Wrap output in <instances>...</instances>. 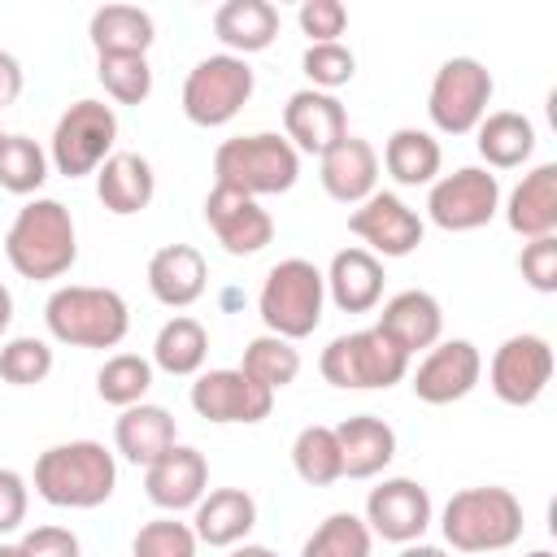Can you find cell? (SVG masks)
I'll return each mask as SVG.
<instances>
[{"mask_svg":"<svg viewBox=\"0 0 557 557\" xmlns=\"http://www.w3.org/2000/svg\"><path fill=\"white\" fill-rule=\"evenodd\" d=\"M440 531L457 553H500L522 535V500L509 487H461L448 496Z\"/></svg>","mask_w":557,"mask_h":557,"instance_id":"5b68a950","label":"cell"},{"mask_svg":"<svg viewBox=\"0 0 557 557\" xmlns=\"http://www.w3.org/2000/svg\"><path fill=\"white\" fill-rule=\"evenodd\" d=\"M152 387V361L139 357V352H113L100 370H96V392L104 405H117V409H131L148 396Z\"/></svg>","mask_w":557,"mask_h":557,"instance_id":"d590c367","label":"cell"},{"mask_svg":"<svg viewBox=\"0 0 557 557\" xmlns=\"http://www.w3.org/2000/svg\"><path fill=\"white\" fill-rule=\"evenodd\" d=\"M322 278H326V296L344 313H370L383 300V261L366 248H339Z\"/></svg>","mask_w":557,"mask_h":557,"instance_id":"603a6c76","label":"cell"},{"mask_svg":"<svg viewBox=\"0 0 557 557\" xmlns=\"http://www.w3.org/2000/svg\"><path fill=\"white\" fill-rule=\"evenodd\" d=\"M300 65H305L313 91H331V96H335V87L352 83V74H357V57L339 39L335 44H309L305 57H300Z\"/></svg>","mask_w":557,"mask_h":557,"instance_id":"b9f144b4","label":"cell"},{"mask_svg":"<svg viewBox=\"0 0 557 557\" xmlns=\"http://www.w3.org/2000/svg\"><path fill=\"white\" fill-rule=\"evenodd\" d=\"M205 283H209V265H205L200 248H191V244H165L148 261V292L165 309L196 305L205 296Z\"/></svg>","mask_w":557,"mask_h":557,"instance_id":"7402d4cb","label":"cell"},{"mask_svg":"<svg viewBox=\"0 0 557 557\" xmlns=\"http://www.w3.org/2000/svg\"><path fill=\"white\" fill-rule=\"evenodd\" d=\"M205 357H209V335H205V326H200L196 318H187V313L170 318V322L157 331V339H152V370H165V374H174V379L200 374Z\"/></svg>","mask_w":557,"mask_h":557,"instance_id":"d6a6232c","label":"cell"},{"mask_svg":"<svg viewBox=\"0 0 557 557\" xmlns=\"http://www.w3.org/2000/svg\"><path fill=\"white\" fill-rule=\"evenodd\" d=\"M257 527V500L244 487H213L191 513V531L209 548H235Z\"/></svg>","mask_w":557,"mask_h":557,"instance_id":"d4e9b609","label":"cell"},{"mask_svg":"<svg viewBox=\"0 0 557 557\" xmlns=\"http://www.w3.org/2000/svg\"><path fill=\"white\" fill-rule=\"evenodd\" d=\"M322 379L331 387H344V392H370V387H392L409 374V357L379 331V326H366V331H348V335H335L326 348H322V361H318Z\"/></svg>","mask_w":557,"mask_h":557,"instance_id":"52a82bcc","label":"cell"},{"mask_svg":"<svg viewBox=\"0 0 557 557\" xmlns=\"http://www.w3.org/2000/svg\"><path fill=\"white\" fill-rule=\"evenodd\" d=\"M366 527L392 544H413L431 527V492L413 479H383L366 496Z\"/></svg>","mask_w":557,"mask_h":557,"instance_id":"2e32d148","label":"cell"},{"mask_svg":"<svg viewBox=\"0 0 557 557\" xmlns=\"http://www.w3.org/2000/svg\"><path fill=\"white\" fill-rule=\"evenodd\" d=\"M113 444H117V453H122L126 461H135V466H152L161 453H170V448L178 444L170 409L148 405V400L122 409V418L113 422Z\"/></svg>","mask_w":557,"mask_h":557,"instance_id":"f1b7e54d","label":"cell"},{"mask_svg":"<svg viewBox=\"0 0 557 557\" xmlns=\"http://www.w3.org/2000/svg\"><path fill=\"white\" fill-rule=\"evenodd\" d=\"M318 178L322 191L339 205H361L366 196H374L379 187V152L370 148V139L361 135H344L335 148H326L318 157Z\"/></svg>","mask_w":557,"mask_h":557,"instance_id":"ffe728a7","label":"cell"},{"mask_svg":"<svg viewBox=\"0 0 557 557\" xmlns=\"http://www.w3.org/2000/svg\"><path fill=\"white\" fill-rule=\"evenodd\" d=\"M191 409L209 422H261L274 409V392L252 383L239 366H222L191 383Z\"/></svg>","mask_w":557,"mask_h":557,"instance_id":"4fadbf2b","label":"cell"},{"mask_svg":"<svg viewBox=\"0 0 557 557\" xmlns=\"http://www.w3.org/2000/svg\"><path fill=\"white\" fill-rule=\"evenodd\" d=\"M252 87H257V78L244 57L213 52L191 65V74L183 83V113L196 126H226L248 104Z\"/></svg>","mask_w":557,"mask_h":557,"instance_id":"9c48e42d","label":"cell"},{"mask_svg":"<svg viewBox=\"0 0 557 557\" xmlns=\"http://www.w3.org/2000/svg\"><path fill=\"white\" fill-rule=\"evenodd\" d=\"M9 322H13V292H9L4 283H0V339H4Z\"/></svg>","mask_w":557,"mask_h":557,"instance_id":"c3c4849f","label":"cell"},{"mask_svg":"<svg viewBox=\"0 0 557 557\" xmlns=\"http://www.w3.org/2000/svg\"><path fill=\"white\" fill-rule=\"evenodd\" d=\"M231 557H278L274 548H265V544H235L231 548Z\"/></svg>","mask_w":557,"mask_h":557,"instance_id":"f907efd6","label":"cell"},{"mask_svg":"<svg viewBox=\"0 0 557 557\" xmlns=\"http://www.w3.org/2000/svg\"><path fill=\"white\" fill-rule=\"evenodd\" d=\"M374 326H379L405 357H413V352H426V348L440 344V335H444V309H440V300H435L431 292L409 287V292H396V296L383 305V313H379Z\"/></svg>","mask_w":557,"mask_h":557,"instance_id":"44dd1931","label":"cell"},{"mask_svg":"<svg viewBox=\"0 0 557 557\" xmlns=\"http://www.w3.org/2000/svg\"><path fill=\"white\" fill-rule=\"evenodd\" d=\"M479 374H483V357L470 339H440L418 361L409 387L422 405H453L479 387Z\"/></svg>","mask_w":557,"mask_h":557,"instance_id":"9a60e30c","label":"cell"},{"mask_svg":"<svg viewBox=\"0 0 557 557\" xmlns=\"http://www.w3.org/2000/svg\"><path fill=\"white\" fill-rule=\"evenodd\" d=\"M113 139H117V113L104 100H74L52 126L48 161L57 165V174L83 178L113 157Z\"/></svg>","mask_w":557,"mask_h":557,"instance_id":"ba28073f","label":"cell"},{"mask_svg":"<svg viewBox=\"0 0 557 557\" xmlns=\"http://www.w3.org/2000/svg\"><path fill=\"white\" fill-rule=\"evenodd\" d=\"M292 466L309 487H326L335 479H344V461H339V444L335 431L322 422L300 426V435L292 440Z\"/></svg>","mask_w":557,"mask_h":557,"instance_id":"e575fe53","label":"cell"},{"mask_svg":"<svg viewBox=\"0 0 557 557\" xmlns=\"http://www.w3.org/2000/svg\"><path fill=\"white\" fill-rule=\"evenodd\" d=\"M26 479L17 470H4L0 466V535L17 531L26 522Z\"/></svg>","mask_w":557,"mask_h":557,"instance_id":"bcb514c9","label":"cell"},{"mask_svg":"<svg viewBox=\"0 0 557 557\" xmlns=\"http://www.w3.org/2000/svg\"><path fill=\"white\" fill-rule=\"evenodd\" d=\"M213 35L226 44L231 57L261 52L278 35V9L270 0H226L213 13Z\"/></svg>","mask_w":557,"mask_h":557,"instance_id":"f546056e","label":"cell"},{"mask_svg":"<svg viewBox=\"0 0 557 557\" xmlns=\"http://www.w3.org/2000/svg\"><path fill=\"white\" fill-rule=\"evenodd\" d=\"M44 322L48 335L57 344L70 348H117L131 331V309L122 300V292L113 287H87V283H70L57 287L44 305Z\"/></svg>","mask_w":557,"mask_h":557,"instance_id":"277c9868","label":"cell"},{"mask_svg":"<svg viewBox=\"0 0 557 557\" xmlns=\"http://www.w3.org/2000/svg\"><path fill=\"white\" fill-rule=\"evenodd\" d=\"M370 544H374V535H370L366 518L339 509V513H331L313 527L300 557H370Z\"/></svg>","mask_w":557,"mask_h":557,"instance_id":"8d00e7d4","label":"cell"},{"mask_svg":"<svg viewBox=\"0 0 557 557\" xmlns=\"http://www.w3.org/2000/svg\"><path fill=\"white\" fill-rule=\"evenodd\" d=\"M239 370H244L252 383H261L265 392H283V387L296 383V374H300V352L292 348V339H278V335L265 331V335L248 339Z\"/></svg>","mask_w":557,"mask_h":557,"instance_id":"836d02e7","label":"cell"},{"mask_svg":"<svg viewBox=\"0 0 557 557\" xmlns=\"http://www.w3.org/2000/svg\"><path fill=\"white\" fill-rule=\"evenodd\" d=\"M117 466L113 453L96 440L52 444L35 461V492L57 509H96L113 496Z\"/></svg>","mask_w":557,"mask_h":557,"instance_id":"7a4b0ae2","label":"cell"},{"mask_svg":"<svg viewBox=\"0 0 557 557\" xmlns=\"http://www.w3.org/2000/svg\"><path fill=\"white\" fill-rule=\"evenodd\" d=\"M553 379V348L544 335H509L496 352H492V366H487V383L492 392L505 400V405H535L544 396Z\"/></svg>","mask_w":557,"mask_h":557,"instance_id":"7c38bea8","label":"cell"},{"mask_svg":"<svg viewBox=\"0 0 557 557\" xmlns=\"http://www.w3.org/2000/svg\"><path fill=\"white\" fill-rule=\"evenodd\" d=\"M17 557H78V535L65 527H35L17 540Z\"/></svg>","mask_w":557,"mask_h":557,"instance_id":"f6af8a7d","label":"cell"},{"mask_svg":"<svg viewBox=\"0 0 557 557\" xmlns=\"http://www.w3.org/2000/svg\"><path fill=\"white\" fill-rule=\"evenodd\" d=\"M296 178H300V152L274 131L222 139L213 152V187L244 191L252 200L292 191Z\"/></svg>","mask_w":557,"mask_h":557,"instance_id":"3957f363","label":"cell"},{"mask_svg":"<svg viewBox=\"0 0 557 557\" xmlns=\"http://www.w3.org/2000/svg\"><path fill=\"white\" fill-rule=\"evenodd\" d=\"M283 131H287L283 139H287L296 152L322 157L326 148H335V144L348 135V113H344L339 96L300 87V91H292L287 104H283Z\"/></svg>","mask_w":557,"mask_h":557,"instance_id":"e0dca14e","label":"cell"},{"mask_svg":"<svg viewBox=\"0 0 557 557\" xmlns=\"http://www.w3.org/2000/svg\"><path fill=\"white\" fill-rule=\"evenodd\" d=\"M17 96H22V65L13 52L0 48V109H9Z\"/></svg>","mask_w":557,"mask_h":557,"instance_id":"7dc6e473","label":"cell"},{"mask_svg":"<svg viewBox=\"0 0 557 557\" xmlns=\"http://www.w3.org/2000/svg\"><path fill=\"white\" fill-rule=\"evenodd\" d=\"M96 196L117 218L144 213L152 205V196H157V174H152L148 157H139V152H113L96 170Z\"/></svg>","mask_w":557,"mask_h":557,"instance_id":"4316f807","label":"cell"},{"mask_svg":"<svg viewBox=\"0 0 557 557\" xmlns=\"http://www.w3.org/2000/svg\"><path fill=\"white\" fill-rule=\"evenodd\" d=\"M440 139L431 131H418V126H400L387 135L383 144V165L387 174L400 183V187H422V183H435L440 174Z\"/></svg>","mask_w":557,"mask_h":557,"instance_id":"1f68e13d","label":"cell"},{"mask_svg":"<svg viewBox=\"0 0 557 557\" xmlns=\"http://www.w3.org/2000/svg\"><path fill=\"white\" fill-rule=\"evenodd\" d=\"M0 139H4V131H0Z\"/></svg>","mask_w":557,"mask_h":557,"instance_id":"db71d44e","label":"cell"},{"mask_svg":"<svg viewBox=\"0 0 557 557\" xmlns=\"http://www.w3.org/2000/svg\"><path fill=\"white\" fill-rule=\"evenodd\" d=\"M400 557H448L444 548H435V544H405L400 548Z\"/></svg>","mask_w":557,"mask_h":557,"instance_id":"681fc988","label":"cell"},{"mask_svg":"<svg viewBox=\"0 0 557 557\" xmlns=\"http://www.w3.org/2000/svg\"><path fill=\"white\" fill-rule=\"evenodd\" d=\"M48 178V152L30 135H4L0 139V187L13 196L39 191Z\"/></svg>","mask_w":557,"mask_h":557,"instance_id":"74e56055","label":"cell"},{"mask_svg":"<svg viewBox=\"0 0 557 557\" xmlns=\"http://www.w3.org/2000/svg\"><path fill=\"white\" fill-rule=\"evenodd\" d=\"M52 374V348L35 335H17L0 344V379L13 387H35Z\"/></svg>","mask_w":557,"mask_h":557,"instance_id":"ab89813d","label":"cell"},{"mask_svg":"<svg viewBox=\"0 0 557 557\" xmlns=\"http://www.w3.org/2000/svg\"><path fill=\"white\" fill-rule=\"evenodd\" d=\"M505 222L522 239H544L557 231V165L553 161L522 174V183L505 200Z\"/></svg>","mask_w":557,"mask_h":557,"instance_id":"484cf974","label":"cell"},{"mask_svg":"<svg viewBox=\"0 0 557 557\" xmlns=\"http://www.w3.org/2000/svg\"><path fill=\"white\" fill-rule=\"evenodd\" d=\"M144 492L165 513L196 509L200 496L209 492V461H205V453L191 448V444H174L152 466H144Z\"/></svg>","mask_w":557,"mask_h":557,"instance_id":"d6986e66","label":"cell"},{"mask_svg":"<svg viewBox=\"0 0 557 557\" xmlns=\"http://www.w3.org/2000/svg\"><path fill=\"white\" fill-rule=\"evenodd\" d=\"M348 231L370 244L366 252L374 257H409L418 244H422V218L396 196V191H374L366 196L352 218H348Z\"/></svg>","mask_w":557,"mask_h":557,"instance_id":"5bb4252c","label":"cell"},{"mask_svg":"<svg viewBox=\"0 0 557 557\" xmlns=\"http://www.w3.org/2000/svg\"><path fill=\"white\" fill-rule=\"evenodd\" d=\"M4 257L22 278H35V283L61 278L78 261V235H74L70 209L52 196L26 200L4 235Z\"/></svg>","mask_w":557,"mask_h":557,"instance_id":"6da1fadb","label":"cell"},{"mask_svg":"<svg viewBox=\"0 0 557 557\" xmlns=\"http://www.w3.org/2000/svg\"><path fill=\"white\" fill-rule=\"evenodd\" d=\"M527 557H553V553H548V548H535V553H527Z\"/></svg>","mask_w":557,"mask_h":557,"instance_id":"f5cc1de1","label":"cell"},{"mask_svg":"<svg viewBox=\"0 0 557 557\" xmlns=\"http://www.w3.org/2000/svg\"><path fill=\"white\" fill-rule=\"evenodd\" d=\"M0 557H17V544H0Z\"/></svg>","mask_w":557,"mask_h":557,"instance_id":"816d5d0a","label":"cell"},{"mask_svg":"<svg viewBox=\"0 0 557 557\" xmlns=\"http://www.w3.org/2000/svg\"><path fill=\"white\" fill-rule=\"evenodd\" d=\"M96 78L117 104H144L152 91L148 57H96Z\"/></svg>","mask_w":557,"mask_h":557,"instance_id":"f35d334b","label":"cell"},{"mask_svg":"<svg viewBox=\"0 0 557 557\" xmlns=\"http://www.w3.org/2000/svg\"><path fill=\"white\" fill-rule=\"evenodd\" d=\"M196 531L191 522H178V518H152L135 531V544H131V557H196Z\"/></svg>","mask_w":557,"mask_h":557,"instance_id":"60d3db41","label":"cell"},{"mask_svg":"<svg viewBox=\"0 0 557 557\" xmlns=\"http://www.w3.org/2000/svg\"><path fill=\"white\" fill-rule=\"evenodd\" d=\"M474 144H479V157L492 165V170H518L522 161H531L535 152V126L531 117L513 113V109H496L487 113L479 126H474Z\"/></svg>","mask_w":557,"mask_h":557,"instance_id":"4dcf8cb0","label":"cell"},{"mask_svg":"<svg viewBox=\"0 0 557 557\" xmlns=\"http://www.w3.org/2000/svg\"><path fill=\"white\" fill-rule=\"evenodd\" d=\"M322 305H326V278L305 257H287V261L270 265L265 283L257 292V313H261L265 331L278 339L313 335L322 322Z\"/></svg>","mask_w":557,"mask_h":557,"instance_id":"8992f818","label":"cell"},{"mask_svg":"<svg viewBox=\"0 0 557 557\" xmlns=\"http://www.w3.org/2000/svg\"><path fill=\"white\" fill-rule=\"evenodd\" d=\"M331 431H335L339 461H344L348 479H374L396 457V431L383 418H374V413H352V418H344Z\"/></svg>","mask_w":557,"mask_h":557,"instance_id":"cb8c5ba5","label":"cell"},{"mask_svg":"<svg viewBox=\"0 0 557 557\" xmlns=\"http://www.w3.org/2000/svg\"><path fill=\"white\" fill-rule=\"evenodd\" d=\"M518 270H522V278L535 292H557V239L553 235L527 239L522 244V257H518Z\"/></svg>","mask_w":557,"mask_h":557,"instance_id":"ee69618b","label":"cell"},{"mask_svg":"<svg viewBox=\"0 0 557 557\" xmlns=\"http://www.w3.org/2000/svg\"><path fill=\"white\" fill-rule=\"evenodd\" d=\"M205 222L231 257H252L274 239V218L244 191L213 187L205 196Z\"/></svg>","mask_w":557,"mask_h":557,"instance_id":"ac0fdd59","label":"cell"},{"mask_svg":"<svg viewBox=\"0 0 557 557\" xmlns=\"http://www.w3.org/2000/svg\"><path fill=\"white\" fill-rule=\"evenodd\" d=\"M487 100H492V74L483 61L474 57H448L426 91V113L431 126L444 135H466L487 117Z\"/></svg>","mask_w":557,"mask_h":557,"instance_id":"30bf717a","label":"cell"},{"mask_svg":"<svg viewBox=\"0 0 557 557\" xmlns=\"http://www.w3.org/2000/svg\"><path fill=\"white\" fill-rule=\"evenodd\" d=\"M296 22L309 35V44H335L344 35V26H348V9L339 0H305Z\"/></svg>","mask_w":557,"mask_h":557,"instance_id":"7bdbcfd3","label":"cell"},{"mask_svg":"<svg viewBox=\"0 0 557 557\" xmlns=\"http://www.w3.org/2000/svg\"><path fill=\"white\" fill-rule=\"evenodd\" d=\"M500 209V183L492 170L483 165H461L444 178L431 183V196H426V213L440 231H479L496 218Z\"/></svg>","mask_w":557,"mask_h":557,"instance_id":"8fae6325","label":"cell"},{"mask_svg":"<svg viewBox=\"0 0 557 557\" xmlns=\"http://www.w3.org/2000/svg\"><path fill=\"white\" fill-rule=\"evenodd\" d=\"M87 39L96 57H148L157 26H152V13L139 4H104L91 13Z\"/></svg>","mask_w":557,"mask_h":557,"instance_id":"83f0119b","label":"cell"}]
</instances>
